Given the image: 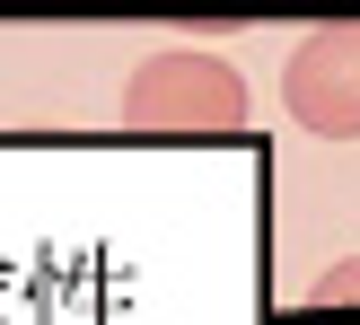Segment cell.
<instances>
[{
    "instance_id": "cell-2",
    "label": "cell",
    "mask_w": 360,
    "mask_h": 325,
    "mask_svg": "<svg viewBox=\"0 0 360 325\" xmlns=\"http://www.w3.org/2000/svg\"><path fill=\"white\" fill-rule=\"evenodd\" d=\"M281 106L316 141H360V18H334L281 70Z\"/></svg>"
},
{
    "instance_id": "cell-1",
    "label": "cell",
    "mask_w": 360,
    "mask_h": 325,
    "mask_svg": "<svg viewBox=\"0 0 360 325\" xmlns=\"http://www.w3.org/2000/svg\"><path fill=\"white\" fill-rule=\"evenodd\" d=\"M123 123L132 132H238L246 123V79L220 53L167 44L123 79Z\"/></svg>"
}]
</instances>
